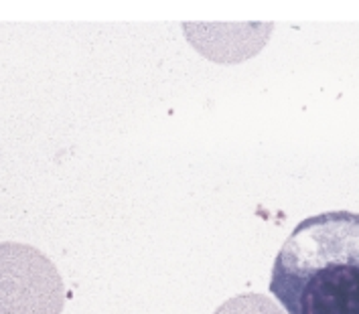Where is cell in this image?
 Listing matches in <instances>:
<instances>
[{"label":"cell","mask_w":359,"mask_h":314,"mask_svg":"<svg viewBox=\"0 0 359 314\" xmlns=\"http://www.w3.org/2000/svg\"><path fill=\"white\" fill-rule=\"evenodd\" d=\"M268 290L286 314H359V213L327 211L299 223Z\"/></svg>","instance_id":"cell-1"},{"label":"cell","mask_w":359,"mask_h":314,"mask_svg":"<svg viewBox=\"0 0 359 314\" xmlns=\"http://www.w3.org/2000/svg\"><path fill=\"white\" fill-rule=\"evenodd\" d=\"M65 286L53 261L33 245L0 243V314H61Z\"/></svg>","instance_id":"cell-2"},{"label":"cell","mask_w":359,"mask_h":314,"mask_svg":"<svg viewBox=\"0 0 359 314\" xmlns=\"http://www.w3.org/2000/svg\"><path fill=\"white\" fill-rule=\"evenodd\" d=\"M213 314H284V310L264 294H240L229 298Z\"/></svg>","instance_id":"cell-3"}]
</instances>
